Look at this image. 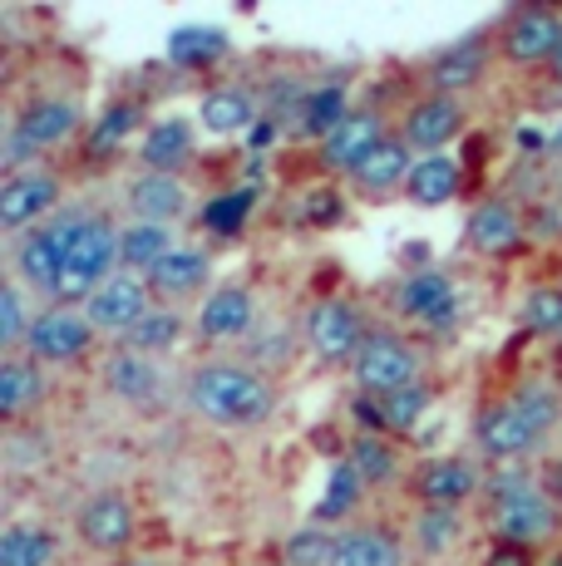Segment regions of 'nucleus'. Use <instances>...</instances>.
Returning a JSON list of instances; mask_svg holds the SVG:
<instances>
[{"instance_id":"obj_3","label":"nucleus","mask_w":562,"mask_h":566,"mask_svg":"<svg viewBox=\"0 0 562 566\" xmlns=\"http://www.w3.org/2000/svg\"><path fill=\"white\" fill-rule=\"evenodd\" d=\"M301 335H306L311 355L321 365H355V355L365 350L371 331H365V311L345 296H321L311 301L301 315Z\"/></svg>"},{"instance_id":"obj_34","label":"nucleus","mask_w":562,"mask_h":566,"mask_svg":"<svg viewBox=\"0 0 562 566\" xmlns=\"http://www.w3.org/2000/svg\"><path fill=\"white\" fill-rule=\"evenodd\" d=\"M55 562V537L35 522H10L0 532V566H50Z\"/></svg>"},{"instance_id":"obj_7","label":"nucleus","mask_w":562,"mask_h":566,"mask_svg":"<svg viewBox=\"0 0 562 566\" xmlns=\"http://www.w3.org/2000/svg\"><path fill=\"white\" fill-rule=\"evenodd\" d=\"M154 306H158V301H154V291H148V281L118 266L114 276L104 281V286L94 291L90 301H84V315H90V325L100 335H110V340L124 345L128 335H134V325L144 321Z\"/></svg>"},{"instance_id":"obj_12","label":"nucleus","mask_w":562,"mask_h":566,"mask_svg":"<svg viewBox=\"0 0 562 566\" xmlns=\"http://www.w3.org/2000/svg\"><path fill=\"white\" fill-rule=\"evenodd\" d=\"M473 443L483 449V459H493L503 468V463H523L528 453H538L543 433L518 413L513 399H499V405L479 409V419H473Z\"/></svg>"},{"instance_id":"obj_48","label":"nucleus","mask_w":562,"mask_h":566,"mask_svg":"<svg viewBox=\"0 0 562 566\" xmlns=\"http://www.w3.org/2000/svg\"><path fill=\"white\" fill-rule=\"evenodd\" d=\"M543 493H548V497H553V503L562 507V459H558L553 468H548V478H543Z\"/></svg>"},{"instance_id":"obj_35","label":"nucleus","mask_w":562,"mask_h":566,"mask_svg":"<svg viewBox=\"0 0 562 566\" xmlns=\"http://www.w3.org/2000/svg\"><path fill=\"white\" fill-rule=\"evenodd\" d=\"M429 395H435V389L419 379V385L395 389V395L375 399V419H381V433H409V429H415V423L429 413ZM365 399H371V395H365Z\"/></svg>"},{"instance_id":"obj_17","label":"nucleus","mask_w":562,"mask_h":566,"mask_svg":"<svg viewBox=\"0 0 562 566\" xmlns=\"http://www.w3.org/2000/svg\"><path fill=\"white\" fill-rule=\"evenodd\" d=\"M257 331V301L247 286H218L208 291V301L198 306V335L202 340H247Z\"/></svg>"},{"instance_id":"obj_18","label":"nucleus","mask_w":562,"mask_h":566,"mask_svg":"<svg viewBox=\"0 0 562 566\" xmlns=\"http://www.w3.org/2000/svg\"><path fill=\"white\" fill-rule=\"evenodd\" d=\"M134 503L124 493H94L90 503H80V537L94 552H124L134 542Z\"/></svg>"},{"instance_id":"obj_16","label":"nucleus","mask_w":562,"mask_h":566,"mask_svg":"<svg viewBox=\"0 0 562 566\" xmlns=\"http://www.w3.org/2000/svg\"><path fill=\"white\" fill-rule=\"evenodd\" d=\"M464 237H469V247L479 256H508V252H518V247H523L528 222H523V212H518L513 202L483 198L469 212V227H464Z\"/></svg>"},{"instance_id":"obj_36","label":"nucleus","mask_w":562,"mask_h":566,"mask_svg":"<svg viewBox=\"0 0 562 566\" xmlns=\"http://www.w3.org/2000/svg\"><path fill=\"white\" fill-rule=\"evenodd\" d=\"M345 459L355 463V473L365 478V488L395 483V473H399V453H395V443H385L381 433H355L351 449H345Z\"/></svg>"},{"instance_id":"obj_46","label":"nucleus","mask_w":562,"mask_h":566,"mask_svg":"<svg viewBox=\"0 0 562 566\" xmlns=\"http://www.w3.org/2000/svg\"><path fill=\"white\" fill-rule=\"evenodd\" d=\"M483 566H533V547H513V542H493Z\"/></svg>"},{"instance_id":"obj_26","label":"nucleus","mask_w":562,"mask_h":566,"mask_svg":"<svg viewBox=\"0 0 562 566\" xmlns=\"http://www.w3.org/2000/svg\"><path fill=\"white\" fill-rule=\"evenodd\" d=\"M198 124L208 134H247L257 124V94L242 90V84H222V90H208L198 104Z\"/></svg>"},{"instance_id":"obj_30","label":"nucleus","mask_w":562,"mask_h":566,"mask_svg":"<svg viewBox=\"0 0 562 566\" xmlns=\"http://www.w3.org/2000/svg\"><path fill=\"white\" fill-rule=\"evenodd\" d=\"M336 566H405V547L385 527H345L336 537Z\"/></svg>"},{"instance_id":"obj_21","label":"nucleus","mask_w":562,"mask_h":566,"mask_svg":"<svg viewBox=\"0 0 562 566\" xmlns=\"http://www.w3.org/2000/svg\"><path fill=\"white\" fill-rule=\"evenodd\" d=\"M128 212H134L138 222L173 227L188 212V182H183L178 172H138L134 188H128Z\"/></svg>"},{"instance_id":"obj_27","label":"nucleus","mask_w":562,"mask_h":566,"mask_svg":"<svg viewBox=\"0 0 562 566\" xmlns=\"http://www.w3.org/2000/svg\"><path fill=\"white\" fill-rule=\"evenodd\" d=\"M40 399H45V369L30 360V355H6L0 360V419L15 423Z\"/></svg>"},{"instance_id":"obj_40","label":"nucleus","mask_w":562,"mask_h":566,"mask_svg":"<svg viewBox=\"0 0 562 566\" xmlns=\"http://www.w3.org/2000/svg\"><path fill=\"white\" fill-rule=\"evenodd\" d=\"M30 331H35V315L25 306V286H20L15 276H6V286H0V350L20 355Z\"/></svg>"},{"instance_id":"obj_11","label":"nucleus","mask_w":562,"mask_h":566,"mask_svg":"<svg viewBox=\"0 0 562 566\" xmlns=\"http://www.w3.org/2000/svg\"><path fill=\"white\" fill-rule=\"evenodd\" d=\"M60 178L50 168H25V172H6L0 182V227L6 232H25V227L50 222V212L60 207Z\"/></svg>"},{"instance_id":"obj_43","label":"nucleus","mask_w":562,"mask_h":566,"mask_svg":"<svg viewBox=\"0 0 562 566\" xmlns=\"http://www.w3.org/2000/svg\"><path fill=\"white\" fill-rule=\"evenodd\" d=\"M202 227H208L212 237H237L247 227V217H252V188H237V192H218L208 207H202Z\"/></svg>"},{"instance_id":"obj_13","label":"nucleus","mask_w":562,"mask_h":566,"mask_svg":"<svg viewBox=\"0 0 562 566\" xmlns=\"http://www.w3.org/2000/svg\"><path fill=\"white\" fill-rule=\"evenodd\" d=\"M562 527V507L543 488L523 497H508V503L493 507V542H513V547H538V542L558 537Z\"/></svg>"},{"instance_id":"obj_2","label":"nucleus","mask_w":562,"mask_h":566,"mask_svg":"<svg viewBox=\"0 0 562 566\" xmlns=\"http://www.w3.org/2000/svg\"><path fill=\"white\" fill-rule=\"evenodd\" d=\"M114 271H118V227L110 217H84L50 301H55V306H70V311H84V301H90Z\"/></svg>"},{"instance_id":"obj_9","label":"nucleus","mask_w":562,"mask_h":566,"mask_svg":"<svg viewBox=\"0 0 562 566\" xmlns=\"http://www.w3.org/2000/svg\"><path fill=\"white\" fill-rule=\"evenodd\" d=\"M100 331L90 325L84 311H70V306H45L35 315V331L25 340V355L35 365H74L94 350Z\"/></svg>"},{"instance_id":"obj_22","label":"nucleus","mask_w":562,"mask_h":566,"mask_svg":"<svg viewBox=\"0 0 562 566\" xmlns=\"http://www.w3.org/2000/svg\"><path fill=\"white\" fill-rule=\"evenodd\" d=\"M208 276H212V256L208 252H198V247H173V252L158 261L144 281H148V291H154V296L188 301V296H198V291L208 286Z\"/></svg>"},{"instance_id":"obj_20","label":"nucleus","mask_w":562,"mask_h":566,"mask_svg":"<svg viewBox=\"0 0 562 566\" xmlns=\"http://www.w3.org/2000/svg\"><path fill=\"white\" fill-rule=\"evenodd\" d=\"M104 389H110L114 399H124V405H158V395H164V375H158V365L148 360V355L128 350V345H118V350L104 360Z\"/></svg>"},{"instance_id":"obj_25","label":"nucleus","mask_w":562,"mask_h":566,"mask_svg":"<svg viewBox=\"0 0 562 566\" xmlns=\"http://www.w3.org/2000/svg\"><path fill=\"white\" fill-rule=\"evenodd\" d=\"M192 124L188 118H158V124H148L144 144H138V163H144V172H178L188 168L192 158Z\"/></svg>"},{"instance_id":"obj_47","label":"nucleus","mask_w":562,"mask_h":566,"mask_svg":"<svg viewBox=\"0 0 562 566\" xmlns=\"http://www.w3.org/2000/svg\"><path fill=\"white\" fill-rule=\"evenodd\" d=\"M341 217V202H336V192H311V202H306V222H336Z\"/></svg>"},{"instance_id":"obj_19","label":"nucleus","mask_w":562,"mask_h":566,"mask_svg":"<svg viewBox=\"0 0 562 566\" xmlns=\"http://www.w3.org/2000/svg\"><path fill=\"white\" fill-rule=\"evenodd\" d=\"M483 488V473L469 459H425L415 468V493L425 507H459Z\"/></svg>"},{"instance_id":"obj_8","label":"nucleus","mask_w":562,"mask_h":566,"mask_svg":"<svg viewBox=\"0 0 562 566\" xmlns=\"http://www.w3.org/2000/svg\"><path fill=\"white\" fill-rule=\"evenodd\" d=\"M351 369H355V385H361L371 399H385V395H395V389L419 385L415 345L399 340L391 331H371V340H365V350L355 355Z\"/></svg>"},{"instance_id":"obj_15","label":"nucleus","mask_w":562,"mask_h":566,"mask_svg":"<svg viewBox=\"0 0 562 566\" xmlns=\"http://www.w3.org/2000/svg\"><path fill=\"white\" fill-rule=\"evenodd\" d=\"M459 128H464V108H459V99H445V94H425V99H415L405 108V118H399V138H405L419 158L445 154V144L459 138Z\"/></svg>"},{"instance_id":"obj_41","label":"nucleus","mask_w":562,"mask_h":566,"mask_svg":"<svg viewBox=\"0 0 562 566\" xmlns=\"http://www.w3.org/2000/svg\"><path fill=\"white\" fill-rule=\"evenodd\" d=\"M178 340H183V315L173 311V306H154V311L144 315V321L134 325V335H128L124 345L154 360V355H168Z\"/></svg>"},{"instance_id":"obj_5","label":"nucleus","mask_w":562,"mask_h":566,"mask_svg":"<svg viewBox=\"0 0 562 566\" xmlns=\"http://www.w3.org/2000/svg\"><path fill=\"white\" fill-rule=\"evenodd\" d=\"M80 104L74 99H35L25 108V114L10 124L6 134V163L10 172H25L30 158L50 154V148H60L64 138H74V128H80Z\"/></svg>"},{"instance_id":"obj_42","label":"nucleus","mask_w":562,"mask_h":566,"mask_svg":"<svg viewBox=\"0 0 562 566\" xmlns=\"http://www.w3.org/2000/svg\"><path fill=\"white\" fill-rule=\"evenodd\" d=\"M351 114H355V108L345 104V90H341V84H321V90L306 94V104H301V128H306V134L321 144V138L336 134V128H341Z\"/></svg>"},{"instance_id":"obj_44","label":"nucleus","mask_w":562,"mask_h":566,"mask_svg":"<svg viewBox=\"0 0 562 566\" xmlns=\"http://www.w3.org/2000/svg\"><path fill=\"white\" fill-rule=\"evenodd\" d=\"M518 315H523V325L533 335H548V340L562 345V286H538L523 296V306H518Z\"/></svg>"},{"instance_id":"obj_39","label":"nucleus","mask_w":562,"mask_h":566,"mask_svg":"<svg viewBox=\"0 0 562 566\" xmlns=\"http://www.w3.org/2000/svg\"><path fill=\"white\" fill-rule=\"evenodd\" d=\"M336 537L341 532L306 522V527H296L281 542V566H336Z\"/></svg>"},{"instance_id":"obj_37","label":"nucleus","mask_w":562,"mask_h":566,"mask_svg":"<svg viewBox=\"0 0 562 566\" xmlns=\"http://www.w3.org/2000/svg\"><path fill=\"white\" fill-rule=\"evenodd\" d=\"M134 128H138V104L134 99L110 104V108H104V118H94V128H90V158L94 163L114 158L118 148L134 138Z\"/></svg>"},{"instance_id":"obj_10","label":"nucleus","mask_w":562,"mask_h":566,"mask_svg":"<svg viewBox=\"0 0 562 566\" xmlns=\"http://www.w3.org/2000/svg\"><path fill=\"white\" fill-rule=\"evenodd\" d=\"M558 50H562V10L523 6L499 30V54L508 64H553Z\"/></svg>"},{"instance_id":"obj_31","label":"nucleus","mask_w":562,"mask_h":566,"mask_svg":"<svg viewBox=\"0 0 562 566\" xmlns=\"http://www.w3.org/2000/svg\"><path fill=\"white\" fill-rule=\"evenodd\" d=\"M227 30L222 25H178L168 35V60L178 70H212V64L227 54Z\"/></svg>"},{"instance_id":"obj_38","label":"nucleus","mask_w":562,"mask_h":566,"mask_svg":"<svg viewBox=\"0 0 562 566\" xmlns=\"http://www.w3.org/2000/svg\"><path fill=\"white\" fill-rule=\"evenodd\" d=\"M459 507H425V513L415 517V552L419 557H449L454 547H459Z\"/></svg>"},{"instance_id":"obj_52","label":"nucleus","mask_w":562,"mask_h":566,"mask_svg":"<svg viewBox=\"0 0 562 566\" xmlns=\"http://www.w3.org/2000/svg\"><path fill=\"white\" fill-rule=\"evenodd\" d=\"M558 385H562V345H558Z\"/></svg>"},{"instance_id":"obj_51","label":"nucleus","mask_w":562,"mask_h":566,"mask_svg":"<svg viewBox=\"0 0 562 566\" xmlns=\"http://www.w3.org/2000/svg\"><path fill=\"white\" fill-rule=\"evenodd\" d=\"M118 566H158V562H118Z\"/></svg>"},{"instance_id":"obj_49","label":"nucleus","mask_w":562,"mask_h":566,"mask_svg":"<svg viewBox=\"0 0 562 566\" xmlns=\"http://www.w3.org/2000/svg\"><path fill=\"white\" fill-rule=\"evenodd\" d=\"M548 158H562V124L548 134Z\"/></svg>"},{"instance_id":"obj_14","label":"nucleus","mask_w":562,"mask_h":566,"mask_svg":"<svg viewBox=\"0 0 562 566\" xmlns=\"http://www.w3.org/2000/svg\"><path fill=\"white\" fill-rule=\"evenodd\" d=\"M385 138H391V134H385V118L375 114V108H355L336 134H326L316 144V158H321V168H326V172H345V178H351V172L361 168V163L371 158Z\"/></svg>"},{"instance_id":"obj_1","label":"nucleus","mask_w":562,"mask_h":566,"mask_svg":"<svg viewBox=\"0 0 562 566\" xmlns=\"http://www.w3.org/2000/svg\"><path fill=\"white\" fill-rule=\"evenodd\" d=\"M277 405V389L267 375H257L252 365L237 360H212L198 365L188 379V409L202 413L208 423H222V429H252L262 423Z\"/></svg>"},{"instance_id":"obj_6","label":"nucleus","mask_w":562,"mask_h":566,"mask_svg":"<svg viewBox=\"0 0 562 566\" xmlns=\"http://www.w3.org/2000/svg\"><path fill=\"white\" fill-rule=\"evenodd\" d=\"M395 306L409 325H419V331H429V335H445L459 325L464 296H459L449 271L425 266V271H409V276L395 286Z\"/></svg>"},{"instance_id":"obj_4","label":"nucleus","mask_w":562,"mask_h":566,"mask_svg":"<svg viewBox=\"0 0 562 566\" xmlns=\"http://www.w3.org/2000/svg\"><path fill=\"white\" fill-rule=\"evenodd\" d=\"M84 212H55L50 222L30 227L15 242V281L25 291H40V296H55V281L64 271V256H70V242L80 232Z\"/></svg>"},{"instance_id":"obj_23","label":"nucleus","mask_w":562,"mask_h":566,"mask_svg":"<svg viewBox=\"0 0 562 566\" xmlns=\"http://www.w3.org/2000/svg\"><path fill=\"white\" fill-rule=\"evenodd\" d=\"M483 70H489V45L483 40H459V45L439 50L435 60H429V94H445V99H454V94L473 90V84L483 80Z\"/></svg>"},{"instance_id":"obj_24","label":"nucleus","mask_w":562,"mask_h":566,"mask_svg":"<svg viewBox=\"0 0 562 566\" xmlns=\"http://www.w3.org/2000/svg\"><path fill=\"white\" fill-rule=\"evenodd\" d=\"M415 163H419V158H415V148H409L405 138H385V144L351 172V182H355L361 192H371V198H385V192L405 188L409 172H415Z\"/></svg>"},{"instance_id":"obj_45","label":"nucleus","mask_w":562,"mask_h":566,"mask_svg":"<svg viewBox=\"0 0 562 566\" xmlns=\"http://www.w3.org/2000/svg\"><path fill=\"white\" fill-rule=\"evenodd\" d=\"M483 488H489L493 507H499V503H508V497H523V493H533L538 483H533V473H528L523 463H503L499 473H493V478H489V483H483Z\"/></svg>"},{"instance_id":"obj_32","label":"nucleus","mask_w":562,"mask_h":566,"mask_svg":"<svg viewBox=\"0 0 562 566\" xmlns=\"http://www.w3.org/2000/svg\"><path fill=\"white\" fill-rule=\"evenodd\" d=\"M508 399H513L518 413H523V419L533 423V429L543 433V439L562 423V385H553V379L528 375V379H518L513 395H508Z\"/></svg>"},{"instance_id":"obj_53","label":"nucleus","mask_w":562,"mask_h":566,"mask_svg":"<svg viewBox=\"0 0 562 566\" xmlns=\"http://www.w3.org/2000/svg\"><path fill=\"white\" fill-rule=\"evenodd\" d=\"M548 566H562V552H558V557H553V562H548Z\"/></svg>"},{"instance_id":"obj_50","label":"nucleus","mask_w":562,"mask_h":566,"mask_svg":"<svg viewBox=\"0 0 562 566\" xmlns=\"http://www.w3.org/2000/svg\"><path fill=\"white\" fill-rule=\"evenodd\" d=\"M553 84L562 90V50H558V60H553Z\"/></svg>"},{"instance_id":"obj_33","label":"nucleus","mask_w":562,"mask_h":566,"mask_svg":"<svg viewBox=\"0 0 562 566\" xmlns=\"http://www.w3.org/2000/svg\"><path fill=\"white\" fill-rule=\"evenodd\" d=\"M361 497H365V478L355 473L351 459H341V463L326 473V493H321L316 517H311V522H321V527H331V522H345V517L355 513V507H361Z\"/></svg>"},{"instance_id":"obj_28","label":"nucleus","mask_w":562,"mask_h":566,"mask_svg":"<svg viewBox=\"0 0 562 566\" xmlns=\"http://www.w3.org/2000/svg\"><path fill=\"white\" fill-rule=\"evenodd\" d=\"M459 188H464V168H459V163H454L449 154H429V158L415 163V172H409L405 198L415 207H445V202L459 198Z\"/></svg>"},{"instance_id":"obj_29","label":"nucleus","mask_w":562,"mask_h":566,"mask_svg":"<svg viewBox=\"0 0 562 566\" xmlns=\"http://www.w3.org/2000/svg\"><path fill=\"white\" fill-rule=\"evenodd\" d=\"M173 227H154V222H128L118 227V266L134 271V276H148L168 252H173Z\"/></svg>"}]
</instances>
